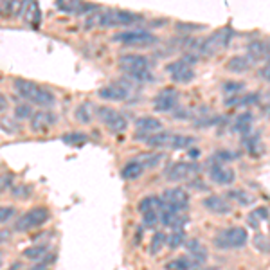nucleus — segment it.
Instances as JSON below:
<instances>
[{"instance_id":"14","label":"nucleus","mask_w":270,"mask_h":270,"mask_svg":"<svg viewBox=\"0 0 270 270\" xmlns=\"http://www.w3.org/2000/svg\"><path fill=\"white\" fill-rule=\"evenodd\" d=\"M209 176H211L212 182L218 184V186H231V184L234 182L236 173L231 168H227V166L212 162L211 168H209Z\"/></svg>"},{"instance_id":"28","label":"nucleus","mask_w":270,"mask_h":270,"mask_svg":"<svg viewBox=\"0 0 270 270\" xmlns=\"http://www.w3.org/2000/svg\"><path fill=\"white\" fill-rule=\"evenodd\" d=\"M83 0H56L54 2V6L58 11H63V13H76L79 11V7H81Z\"/></svg>"},{"instance_id":"30","label":"nucleus","mask_w":270,"mask_h":270,"mask_svg":"<svg viewBox=\"0 0 270 270\" xmlns=\"http://www.w3.org/2000/svg\"><path fill=\"white\" fill-rule=\"evenodd\" d=\"M61 141L69 146H79L83 142H87V135L83 132H71V134H63L61 135Z\"/></svg>"},{"instance_id":"21","label":"nucleus","mask_w":270,"mask_h":270,"mask_svg":"<svg viewBox=\"0 0 270 270\" xmlns=\"http://www.w3.org/2000/svg\"><path fill=\"white\" fill-rule=\"evenodd\" d=\"M144 170V166H142L141 160H130L124 164V168L121 170V176H123L124 180H135V178H139Z\"/></svg>"},{"instance_id":"5","label":"nucleus","mask_w":270,"mask_h":270,"mask_svg":"<svg viewBox=\"0 0 270 270\" xmlns=\"http://www.w3.org/2000/svg\"><path fill=\"white\" fill-rule=\"evenodd\" d=\"M141 17L135 13L123 11V9H108L101 11V22L99 27H121V25H132L139 22Z\"/></svg>"},{"instance_id":"41","label":"nucleus","mask_w":270,"mask_h":270,"mask_svg":"<svg viewBox=\"0 0 270 270\" xmlns=\"http://www.w3.org/2000/svg\"><path fill=\"white\" fill-rule=\"evenodd\" d=\"M142 216H144V225H146V227H152V225H155L157 222H160L159 211H148V212H144Z\"/></svg>"},{"instance_id":"43","label":"nucleus","mask_w":270,"mask_h":270,"mask_svg":"<svg viewBox=\"0 0 270 270\" xmlns=\"http://www.w3.org/2000/svg\"><path fill=\"white\" fill-rule=\"evenodd\" d=\"M234 157H236L234 153H231V152H227V150H223V152H218L216 155H214V160H216L218 164H223V162H227V160L234 159Z\"/></svg>"},{"instance_id":"4","label":"nucleus","mask_w":270,"mask_h":270,"mask_svg":"<svg viewBox=\"0 0 270 270\" xmlns=\"http://www.w3.org/2000/svg\"><path fill=\"white\" fill-rule=\"evenodd\" d=\"M249 240V234L243 227H229L214 236V245L222 251H231V249H240Z\"/></svg>"},{"instance_id":"24","label":"nucleus","mask_w":270,"mask_h":270,"mask_svg":"<svg viewBox=\"0 0 270 270\" xmlns=\"http://www.w3.org/2000/svg\"><path fill=\"white\" fill-rule=\"evenodd\" d=\"M160 207H162V200L159 196H144V198L139 202V212H148V211H159L160 212Z\"/></svg>"},{"instance_id":"18","label":"nucleus","mask_w":270,"mask_h":270,"mask_svg":"<svg viewBox=\"0 0 270 270\" xmlns=\"http://www.w3.org/2000/svg\"><path fill=\"white\" fill-rule=\"evenodd\" d=\"M251 63H252V59L249 58V56H234V58H231L225 65V69L232 74H243L251 69Z\"/></svg>"},{"instance_id":"19","label":"nucleus","mask_w":270,"mask_h":270,"mask_svg":"<svg viewBox=\"0 0 270 270\" xmlns=\"http://www.w3.org/2000/svg\"><path fill=\"white\" fill-rule=\"evenodd\" d=\"M259 101V94H238V96H231L225 97V105L227 106H249V105H256Z\"/></svg>"},{"instance_id":"3","label":"nucleus","mask_w":270,"mask_h":270,"mask_svg":"<svg viewBox=\"0 0 270 270\" xmlns=\"http://www.w3.org/2000/svg\"><path fill=\"white\" fill-rule=\"evenodd\" d=\"M49 218H51V212H49L47 207H33L18 218L17 223H15V229L18 232H29V231L41 227L45 222H49Z\"/></svg>"},{"instance_id":"17","label":"nucleus","mask_w":270,"mask_h":270,"mask_svg":"<svg viewBox=\"0 0 270 270\" xmlns=\"http://www.w3.org/2000/svg\"><path fill=\"white\" fill-rule=\"evenodd\" d=\"M24 22L27 25H31L33 29H38L40 27V22H41V11H40V4H38V0H31L27 7H25L24 15Z\"/></svg>"},{"instance_id":"38","label":"nucleus","mask_w":270,"mask_h":270,"mask_svg":"<svg viewBox=\"0 0 270 270\" xmlns=\"http://www.w3.org/2000/svg\"><path fill=\"white\" fill-rule=\"evenodd\" d=\"M229 198L236 200L241 206H249V204H252L254 196H251V194L245 193V191H241V189H238V191H229Z\"/></svg>"},{"instance_id":"10","label":"nucleus","mask_w":270,"mask_h":270,"mask_svg":"<svg viewBox=\"0 0 270 270\" xmlns=\"http://www.w3.org/2000/svg\"><path fill=\"white\" fill-rule=\"evenodd\" d=\"M166 71L171 74V79L180 85H188L194 79V71L189 67L188 59H176L173 63H170L166 67Z\"/></svg>"},{"instance_id":"51","label":"nucleus","mask_w":270,"mask_h":270,"mask_svg":"<svg viewBox=\"0 0 270 270\" xmlns=\"http://www.w3.org/2000/svg\"><path fill=\"white\" fill-rule=\"evenodd\" d=\"M6 238H9V234H7L6 231H2V241H6Z\"/></svg>"},{"instance_id":"46","label":"nucleus","mask_w":270,"mask_h":270,"mask_svg":"<svg viewBox=\"0 0 270 270\" xmlns=\"http://www.w3.org/2000/svg\"><path fill=\"white\" fill-rule=\"evenodd\" d=\"M204 25H193V24H176L178 31H193V29H202Z\"/></svg>"},{"instance_id":"22","label":"nucleus","mask_w":270,"mask_h":270,"mask_svg":"<svg viewBox=\"0 0 270 270\" xmlns=\"http://www.w3.org/2000/svg\"><path fill=\"white\" fill-rule=\"evenodd\" d=\"M186 249L189 251V256L196 261L198 265H202L204 261H206L207 258V252H206V249L202 247V243H200L198 240H189L188 243H186Z\"/></svg>"},{"instance_id":"20","label":"nucleus","mask_w":270,"mask_h":270,"mask_svg":"<svg viewBox=\"0 0 270 270\" xmlns=\"http://www.w3.org/2000/svg\"><path fill=\"white\" fill-rule=\"evenodd\" d=\"M135 126L139 132H146V134H155L162 128V123L159 119L152 117V116H144V117H139L135 121Z\"/></svg>"},{"instance_id":"23","label":"nucleus","mask_w":270,"mask_h":270,"mask_svg":"<svg viewBox=\"0 0 270 270\" xmlns=\"http://www.w3.org/2000/svg\"><path fill=\"white\" fill-rule=\"evenodd\" d=\"M194 267H198V263L194 261L191 256H182V258H176V259H171L170 263L166 265L168 270H193Z\"/></svg>"},{"instance_id":"27","label":"nucleus","mask_w":270,"mask_h":270,"mask_svg":"<svg viewBox=\"0 0 270 270\" xmlns=\"http://www.w3.org/2000/svg\"><path fill=\"white\" fill-rule=\"evenodd\" d=\"M269 54V45L265 43V41H261V40H256V41H252L251 45H249V58L252 59H261V58H265Z\"/></svg>"},{"instance_id":"49","label":"nucleus","mask_w":270,"mask_h":270,"mask_svg":"<svg viewBox=\"0 0 270 270\" xmlns=\"http://www.w3.org/2000/svg\"><path fill=\"white\" fill-rule=\"evenodd\" d=\"M0 105H2L0 106V110L2 112L6 110V96H0Z\"/></svg>"},{"instance_id":"42","label":"nucleus","mask_w":270,"mask_h":270,"mask_svg":"<svg viewBox=\"0 0 270 270\" xmlns=\"http://www.w3.org/2000/svg\"><path fill=\"white\" fill-rule=\"evenodd\" d=\"M13 214H15V207H11V206H2L0 207V222L2 223L9 222Z\"/></svg>"},{"instance_id":"2","label":"nucleus","mask_w":270,"mask_h":270,"mask_svg":"<svg viewBox=\"0 0 270 270\" xmlns=\"http://www.w3.org/2000/svg\"><path fill=\"white\" fill-rule=\"evenodd\" d=\"M231 38H232V29H231V27L218 29L216 33H212L209 38L200 41L198 53L202 54V56H212V54H216L218 51H222V49L227 47Z\"/></svg>"},{"instance_id":"26","label":"nucleus","mask_w":270,"mask_h":270,"mask_svg":"<svg viewBox=\"0 0 270 270\" xmlns=\"http://www.w3.org/2000/svg\"><path fill=\"white\" fill-rule=\"evenodd\" d=\"M194 142V137L191 135H171L170 137V142H168V148L171 150H186L189 148L191 144Z\"/></svg>"},{"instance_id":"44","label":"nucleus","mask_w":270,"mask_h":270,"mask_svg":"<svg viewBox=\"0 0 270 270\" xmlns=\"http://www.w3.org/2000/svg\"><path fill=\"white\" fill-rule=\"evenodd\" d=\"M258 76L261 77L263 81H270V61H269V63H265L263 67L259 69Z\"/></svg>"},{"instance_id":"25","label":"nucleus","mask_w":270,"mask_h":270,"mask_svg":"<svg viewBox=\"0 0 270 270\" xmlns=\"http://www.w3.org/2000/svg\"><path fill=\"white\" fill-rule=\"evenodd\" d=\"M251 126H252V114L251 112H243L241 116H238L234 123V130L241 135L251 134Z\"/></svg>"},{"instance_id":"45","label":"nucleus","mask_w":270,"mask_h":270,"mask_svg":"<svg viewBox=\"0 0 270 270\" xmlns=\"http://www.w3.org/2000/svg\"><path fill=\"white\" fill-rule=\"evenodd\" d=\"M31 188H25V186H20V188H15L13 189V196L15 198H25V196H29V193H24V191H29Z\"/></svg>"},{"instance_id":"35","label":"nucleus","mask_w":270,"mask_h":270,"mask_svg":"<svg viewBox=\"0 0 270 270\" xmlns=\"http://www.w3.org/2000/svg\"><path fill=\"white\" fill-rule=\"evenodd\" d=\"M126 76H128L132 81H137V83H150V81H153V79H155V77H153V74L150 72V69H144V71L128 72Z\"/></svg>"},{"instance_id":"12","label":"nucleus","mask_w":270,"mask_h":270,"mask_svg":"<svg viewBox=\"0 0 270 270\" xmlns=\"http://www.w3.org/2000/svg\"><path fill=\"white\" fill-rule=\"evenodd\" d=\"M119 67L124 74L134 71H144V69H150V59L142 54H123L119 58Z\"/></svg>"},{"instance_id":"13","label":"nucleus","mask_w":270,"mask_h":270,"mask_svg":"<svg viewBox=\"0 0 270 270\" xmlns=\"http://www.w3.org/2000/svg\"><path fill=\"white\" fill-rule=\"evenodd\" d=\"M97 96L105 101H124V99H128L130 90H128V87H124L121 83H110V85L101 87L99 90H97Z\"/></svg>"},{"instance_id":"6","label":"nucleus","mask_w":270,"mask_h":270,"mask_svg":"<svg viewBox=\"0 0 270 270\" xmlns=\"http://www.w3.org/2000/svg\"><path fill=\"white\" fill-rule=\"evenodd\" d=\"M96 116H97V119L105 124L106 128L110 130L112 134H121L128 126V121H126L123 114H119L117 110H114L110 106H99L96 110Z\"/></svg>"},{"instance_id":"16","label":"nucleus","mask_w":270,"mask_h":270,"mask_svg":"<svg viewBox=\"0 0 270 270\" xmlns=\"http://www.w3.org/2000/svg\"><path fill=\"white\" fill-rule=\"evenodd\" d=\"M56 117H54L51 112H36L31 117V130L40 134V132H47L51 126L54 124Z\"/></svg>"},{"instance_id":"34","label":"nucleus","mask_w":270,"mask_h":270,"mask_svg":"<svg viewBox=\"0 0 270 270\" xmlns=\"http://www.w3.org/2000/svg\"><path fill=\"white\" fill-rule=\"evenodd\" d=\"M29 2L31 0H9V9H7V13L11 17H20V15H24L25 7H27Z\"/></svg>"},{"instance_id":"40","label":"nucleus","mask_w":270,"mask_h":270,"mask_svg":"<svg viewBox=\"0 0 270 270\" xmlns=\"http://www.w3.org/2000/svg\"><path fill=\"white\" fill-rule=\"evenodd\" d=\"M162 159V155H142L141 159H137V160H141L142 162V166H146V168H155L157 166V162Z\"/></svg>"},{"instance_id":"11","label":"nucleus","mask_w":270,"mask_h":270,"mask_svg":"<svg viewBox=\"0 0 270 270\" xmlns=\"http://www.w3.org/2000/svg\"><path fill=\"white\" fill-rule=\"evenodd\" d=\"M178 105V92L175 88H162L153 97V108L157 112H173Z\"/></svg>"},{"instance_id":"9","label":"nucleus","mask_w":270,"mask_h":270,"mask_svg":"<svg viewBox=\"0 0 270 270\" xmlns=\"http://www.w3.org/2000/svg\"><path fill=\"white\" fill-rule=\"evenodd\" d=\"M200 173V164L196 162H173V164L164 171V175L171 182H180V180H188L191 176Z\"/></svg>"},{"instance_id":"36","label":"nucleus","mask_w":270,"mask_h":270,"mask_svg":"<svg viewBox=\"0 0 270 270\" xmlns=\"http://www.w3.org/2000/svg\"><path fill=\"white\" fill-rule=\"evenodd\" d=\"M184 241H186V234H184V231H173L171 234H168V241H166V245L170 247V249H178L180 245H184Z\"/></svg>"},{"instance_id":"29","label":"nucleus","mask_w":270,"mask_h":270,"mask_svg":"<svg viewBox=\"0 0 270 270\" xmlns=\"http://www.w3.org/2000/svg\"><path fill=\"white\" fill-rule=\"evenodd\" d=\"M171 134H166V132H160V134H152L146 139V144L152 148H166L168 142H170Z\"/></svg>"},{"instance_id":"31","label":"nucleus","mask_w":270,"mask_h":270,"mask_svg":"<svg viewBox=\"0 0 270 270\" xmlns=\"http://www.w3.org/2000/svg\"><path fill=\"white\" fill-rule=\"evenodd\" d=\"M166 241H168V236L164 232H155L152 236V243H150V254L155 256V254H159L162 251V247L166 245Z\"/></svg>"},{"instance_id":"1","label":"nucleus","mask_w":270,"mask_h":270,"mask_svg":"<svg viewBox=\"0 0 270 270\" xmlns=\"http://www.w3.org/2000/svg\"><path fill=\"white\" fill-rule=\"evenodd\" d=\"M13 88L17 90V94L20 97L27 99L33 105L38 106H53L54 105V94L51 90H45V88L38 87L36 83L27 81V79H22V77H17L13 81Z\"/></svg>"},{"instance_id":"48","label":"nucleus","mask_w":270,"mask_h":270,"mask_svg":"<svg viewBox=\"0 0 270 270\" xmlns=\"http://www.w3.org/2000/svg\"><path fill=\"white\" fill-rule=\"evenodd\" d=\"M6 186H9V176L4 175L2 176V191H6Z\"/></svg>"},{"instance_id":"32","label":"nucleus","mask_w":270,"mask_h":270,"mask_svg":"<svg viewBox=\"0 0 270 270\" xmlns=\"http://www.w3.org/2000/svg\"><path fill=\"white\" fill-rule=\"evenodd\" d=\"M43 256H47V247L45 245H36V247H29L24 252V258L33 259V261H40Z\"/></svg>"},{"instance_id":"15","label":"nucleus","mask_w":270,"mask_h":270,"mask_svg":"<svg viewBox=\"0 0 270 270\" xmlns=\"http://www.w3.org/2000/svg\"><path fill=\"white\" fill-rule=\"evenodd\" d=\"M202 206L206 207L209 212H214V214H229L231 212V206L229 202L218 194H209L206 198L202 200Z\"/></svg>"},{"instance_id":"37","label":"nucleus","mask_w":270,"mask_h":270,"mask_svg":"<svg viewBox=\"0 0 270 270\" xmlns=\"http://www.w3.org/2000/svg\"><path fill=\"white\" fill-rule=\"evenodd\" d=\"M74 116H76V119L79 121V123L88 124V123H90V119H92V114H90V106H88L87 103L79 105L76 108V112H74Z\"/></svg>"},{"instance_id":"7","label":"nucleus","mask_w":270,"mask_h":270,"mask_svg":"<svg viewBox=\"0 0 270 270\" xmlns=\"http://www.w3.org/2000/svg\"><path fill=\"white\" fill-rule=\"evenodd\" d=\"M162 207L160 209H168L173 212H184L189 206V194L180 188L175 189H166L162 196Z\"/></svg>"},{"instance_id":"39","label":"nucleus","mask_w":270,"mask_h":270,"mask_svg":"<svg viewBox=\"0 0 270 270\" xmlns=\"http://www.w3.org/2000/svg\"><path fill=\"white\" fill-rule=\"evenodd\" d=\"M15 117L18 119V121H25V119H31L33 117V108H31V105H18L17 108H15Z\"/></svg>"},{"instance_id":"8","label":"nucleus","mask_w":270,"mask_h":270,"mask_svg":"<svg viewBox=\"0 0 270 270\" xmlns=\"http://www.w3.org/2000/svg\"><path fill=\"white\" fill-rule=\"evenodd\" d=\"M114 41H121L124 45H132V47H146L157 43V36L148 33V31H123L114 35Z\"/></svg>"},{"instance_id":"47","label":"nucleus","mask_w":270,"mask_h":270,"mask_svg":"<svg viewBox=\"0 0 270 270\" xmlns=\"http://www.w3.org/2000/svg\"><path fill=\"white\" fill-rule=\"evenodd\" d=\"M29 270H47V261H38V263L33 265Z\"/></svg>"},{"instance_id":"50","label":"nucleus","mask_w":270,"mask_h":270,"mask_svg":"<svg viewBox=\"0 0 270 270\" xmlns=\"http://www.w3.org/2000/svg\"><path fill=\"white\" fill-rule=\"evenodd\" d=\"M189 155H191V157H194V159H196V157H198V155H200V152H198V150H196V148H194L193 152H189Z\"/></svg>"},{"instance_id":"33","label":"nucleus","mask_w":270,"mask_h":270,"mask_svg":"<svg viewBox=\"0 0 270 270\" xmlns=\"http://www.w3.org/2000/svg\"><path fill=\"white\" fill-rule=\"evenodd\" d=\"M245 88V83H241V81H225L222 85V90H223V94L225 96H238L241 94V90Z\"/></svg>"}]
</instances>
